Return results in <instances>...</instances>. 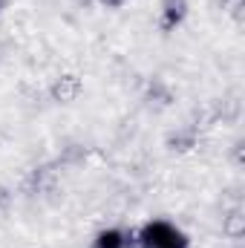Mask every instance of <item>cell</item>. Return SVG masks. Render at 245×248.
Returning a JSON list of instances; mask_svg holds the SVG:
<instances>
[{
  "mask_svg": "<svg viewBox=\"0 0 245 248\" xmlns=\"http://www.w3.org/2000/svg\"><path fill=\"white\" fill-rule=\"evenodd\" d=\"M104 3H107V6H122L124 0H104Z\"/></svg>",
  "mask_w": 245,
  "mask_h": 248,
  "instance_id": "cell-8",
  "label": "cell"
},
{
  "mask_svg": "<svg viewBox=\"0 0 245 248\" xmlns=\"http://www.w3.org/2000/svg\"><path fill=\"white\" fill-rule=\"evenodd\" d=\"M184 15H187V0H165L162 3V20H159V26L165 32H173L184 20Z\"/></svg>",
  "mask_w": 245,
  "mask_h": 248,
  "instance_id": "cell-2",
  "label": "cell"
},
{
  "mask_svg": "<svg viewBox=\"0 0 245 248\" xmlns=\"http://www.w3.org/2000/svg\"><path fill=\"white\" fill-rule=\"evenodd\" d=\"M222 228H225V234H228V237L240 240V237L245 234V217L240 214V211L228 214V217H225V222H222Z\"/></svg>",
  "mask_w": 245,
  "mask_h": 248,
  "instance_id": "cell-4",
  "label": "cell"
},
{
  "mask_svg": "<svg viewBox=\"0 0 245 248\" xmlns=\"http://www.w3.org/2000/svg\"><path fill=\"white\" fill-rule=\"evenodd\" d=\"M9 205V193H6V187H0V208H6Z\"/></svg>",
  "mask_w": 245,
  "mask_h": 248,
  "instance_id": "cell-7",
  "label": "cell"
},
{
  "mask_svg": "<svg viewBox=\"0 0 245 248\" xmlns=\"http://www.w3.org/2000/svg\"><path fill=\"white\" fill-rule=\"evenodd\" d=\"M49 95L55 101H61V104L75 101L81 95V78L78 75H61V78H55V84L49 87Z\"/></svg>",
  "mask_w": 245,
  "mask_h": 248,
  "instance_id": "cell-1",
  "label": "cell"
},
{
  "mask_svg": "<svg viewBox=\"0 0 245 248\" xmlns=\"http://www.w3.org/2000/svg\"><path fill=\"white\" fill-rule=\"evenodd\" d=\"M3 6H6V0H0V12H3Z\"/></svg>",
  "mask_w": 245,
  "mask_h": 248,
  "instance_id": "cell-9",
  "label": "cell"
},
{
  "mask_svg": "<svg viewBox=\"0 0 245 248\" xmlns=\"http://www.w3.org/2000/svg\"><path fill=\"white\" fill-rule=\"evenodd\" d=\"M92 248H124V234L116 231V228H107V231H101L95 237Z\"/></svg>",
  "mask_w": 245,
  "mask_h": 248,
  "instance_id": "cell-3",
  "label": "cell"
},
{
  "mask_svg": "<svg viewBox=\"0 0 245 248\" xmlns=\"http://www.w3.org/2000/svg\"><path fill=\"white\" fill-rule=\"evenodd\" d=\"M168 144H170V150L184 153V150H190V147L196 144V133H193V130H182V133L170 136V139H168Z\"/></svg>",
  "mask_w": 245,
  "mask_h": 248,
  "instance_id": "cell-5",
  "label": "cell"
},
{
  "mask_svg": "<svg viewBox=\"0 0 245 248\" xmlns=\"http://www.w3.org/2000/svg\"><path fill=\"white\" fill-rule=\"evenodd\" d=\"M222 6L237 17V20H243V9H245V0H222Z\"/></svg>",
  "mask_w": 245,
  "mask_h": 248,
  "instance_id": "cell-6",
  "label": "cell"
}]
</instances>
